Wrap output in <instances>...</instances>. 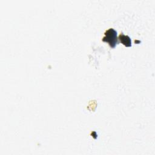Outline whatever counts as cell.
Returning a JSON list of instances; mask_svg holds the SVG:
<instances>
[{
	"mask_svg": "<svg viewBox=\"0 0 155 155\" xmlns=\"http://www.w3.org/2000/svg\"><path fill=\"white\" fill-rule=\"evenodd\" d=\"M104 37L102 38V41L108 42L111 48H114L116 45L118 44L117 38V31L113 28H109L104 33Z\"/></svg>",
	"mask_w": 155,
	"mask_h": 155,
	"instance_id": "obj_1",
	"label": "cell"
},
{
	"mask_svg": "<svg viewBox=\"0 0 155 155\" xmlns=\"http://www.w3.org/2000/svg\"><path fill=\"white\" fill-rule=\"evenodd\" d=\"M119 39L125 46H126V47H131V39L128 36L124 35L123 33H121L119 36Z\"/></svg>",
	"mask_w": 155,
	"mask_h": 155,
	"instance_id": "obj_2",
	"label": "cell"
}]
</instances>
